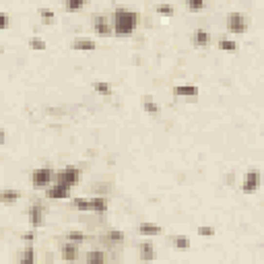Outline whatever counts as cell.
Listing matches in <instances>:
<instances>
[{
  "label": "cell",
  "mask_w": 264,
  "mask_h": 264,
  "mask_svg": "<svg viewBox=\"0 0 264 264\" xmlns=\"http://www.w3.org/2000/svg\"><path fill=\"white\" fill-rule=\"evenodd\" d=\"M143 110L149 113V116H157V113H159V105H157V101L151 97V95H145L143 97Z\"/></svg>",
  "instance_id": "obj_19"
},
{
  "label": "cell",
  "mask_w": 264,
  "mask_h": 264,
  "mask_svg": "<svg viewBox=\"0 0 264 264\" xmlns=\"http://www.w3.org/2000/svg\"><path fill=\"white\" fill-rule=\"evenodd\" d=\"M205 6H207V0H186V8L190 13H200L205 11Z\"/></svg>",
  "instance_id": "obj_25"
},
{
  "label": "cell",
  "mask_w": 264,
  "mask_h": 264,
  "mask_svg": "<svg viewBox=\"0 0 264 264\" xmlns=\"http://www.w3.org/2000/svg\"><path fill=\"white\" fill-rule=\"evenodd\" d=\"M155 245L153 242H143V244H138V258L140 260H155Z\"/></svg>",
  "instance_id": "obj_14"
},
{
  "label": "cell",
  "mask_w": 264,
  "mask_h": 264,
  "mask_svg": "<svg viewBox=\"0 0 264 264\" xmlns=\"http://www.w3.org/2000/svg\"><path fill=\"white\" fill-rule=\"evenodd\" d=\"M219 50H223V52H227V54H235L237 52V43L233 41V39H227V38H223V39H219Z\"/></svg>",
  "instance_id": "obj_23"
},
{
  "label": "cell",
  "mask_w": 264,
  "mask_h": 264,
  "mask_svg": "<svg viewBox=\"0 0 264 264\" xmlns=\"http://www.w3.org/2000/svg\"><path fill=\"white\" fill-rule=\"evenodd\" d=\"M173 95L175 97H184V99H192L198 95V87L196 85H175L173 87Z\"/></svg>",
  "instance_id": "obj_11"
},
{
  "label": "cell",
  "mask_w": 264,
  "mask_h": 264,
  "mask_svg": "<svg viewBox=\"0 0 264 264\" xmlns=\"http://www.w3.org/2000/svg\"><path fill=\"white\" fill-rule=\"evenodd\" d=\"M73 50H76V52H93V50H97V43H95L93 39H89V38H76L73 41Z\"/></svg>",
  "instance_id": "obj_15"
},
{
  "label": "cell",
  "mask_w": 264,
  "mask_h": 264,
  "mask_svg": "<svg viewBox=\"0 0 264 264\" xmlns=\"http://www.w3.org/2000/svg\"><path fill=\"white\" fill-rule=\"evenodd\" d=\"M38 15H39L41 25H46V27H50V25H56V13L52 11V8H39Z\"/></svg>",
  "instance_id": "obj_16"
},
{
  "label": "cell",
  "mask_w": 264,
  "mask_h": 264,
  "mask_svg": "<svg viewBox=\"0 0 264 264\" xmlns=\"http://www.w3.org/2000/svg\"><path fill=\"white\" fill-rule=\"evenodd\" d=\"M62 6L66 13H78L87 6V0H62Z\"/></svg>",
  "instance_id": "obj_18"
},
{
  "label": "cell",
  "mask_w": 264,
  "mask_h": 264,
  "mask_svg": "<svg viewBox=\"0 0 264 264\" xmlns=\"http://www.w3.org/2000/svg\"><path fill=\"white\" fill-rule=\"evenodd\" d=\"M23 240H25V242H35V233H25Z\"/></svg>",
  "instance_id": "obj_33"
},
{
  "label": "cell",
  "mask_w": 264,
  "mask_h": 264,
  "mask_svg": "<svg viewBox=\"0 0 264 264\" xmlns=\"http://www.w3.org/2000/svg\"><path fill=\"white\" fill-rule=\"evenodd\" d=\"M192 46L202 50V48H208L210 46V33L207 29H194L192 31Z\"/></svg>",
  "instance_id": "obj_10"
},
{
  "label": "cell",
  "mask_w": 264,
  "mask_h": 264,
  "mask_svg": "<svg viewBox=\"0 0 264 264\" xmlns=\"http://www.w3.org/2000/svg\"><path fill=\"white\" fill-rule=\"evenodd\" d=\"M27 46L31 50H35V52H43V50L48 48V43H46V39H41V38H29L27 39Z\"/></svg>",
  "instance_id": "obj_24"
},
{
  "label": "cell",
  "mask_w": 264,
  "mask_h": 264,
  "mask_svg": "<svg viewBox=\"0 0 264 264\" xmlns=\"http://www.w3.org/2000/svg\"><path fill=\"white\" fill-rule=\"evenodd\" d=\"M85 262H89V264H103L105 262V254L101 250H91V252L85 254Z\"/></svg>",
  "instance_id": "obj_20"
},
{
  "label": "cell",
  "mask_w": 264,
  "mask_h": 264,
  "mask_svg": "<svg viewBox=\"0 0 264 264\" xmlns=\"http://www.w3.org/2000/svg\"><path fill=\"white\" fill-rule=\"evenodd\" d=\"M112 27L116 38H128L138 27V13L128 11V8H116L112 13Z\"/></svg>",
  "instance_id": "obj_1"
},
{
  "label": "cell",
  "mask_w": 264,
  "mask_h": 264,
  "mask_svg": "<svg viewBox=\"0 0 264 264\" xmlns=\"http://www.w3.org/2000/svg\"><path fill=\"white\" fill-rule=\"evenodd\" d=\"M91 213L105 215V213H108V200L101 198V196H95V198H91Z\"/></svg>",
  "instance_id": "obj_17"
},
{
  "label": "cell",
  "mask_w": 264,
  "mask_h": 264,
  "mask_svg": "<svg viewBox=\"0 0 264 264\" xmlns=\"http://www.w3.org/2000/svg\"><path fill=\"white\" fill-rule=\"evenodd\" d=\"M21 198V192L19 190H13V188H4L0 192V202H2L4 207H13L17 205V200Z\"/></svg>",
  "instance_id": "obj_12"
},
{
  "label": "cell",
  "mask_w": 264,
  "mask_h": 264,
  "mask_svg": "<svg viewBox=\"0 0 264 264\" xmlns=\"http://www.w3.org/2000/svg\"><path fill=\"white\" fill-rule=\"evenodd\" d=\"M262 184V175L258 170H250L244 173V180H242V192L244 194H254V192H258Z\"/></svg>",
  "instance_id": "obj_4"
},
{
  "label": "cell",
  "mask_w": 264,
  "mask_h": 264,
  "mask_svg": "<svg viewBox=\"0 0 264 264\" xmlns=\"http://www.w3.org/2000/svg\"><path fill=\"white\" fill-rule=\"evenodd\" d=\"M66 240H70V242H76V244H83V242H87V235H85L83 231H68Z\"/></svg>",
  "instance_id": "obj_30"
},
{
  "label": "cell",
  "mask_w": 264,
  "mask_h": 264,
  "mask_svg": "<svg viewBox=\"0 0 264 264\" xmlns=\"http://www.w3.org/2000/svg\"><path fill=\"white\" fill-rule=\"evenodd\" d=\"M93 31L99 35V38H112L113 35V27H112V21H108L103 15H93Z\"/></svg>",
  "instance_id": "obj_6"
},
{
  "label": "cell",
  "mask_w": 264,
  "mask_h": 264,
  "mask_svg": "<svg viewBox=\"0 0 264 264\" xmlns=\"http://www.w3.org/2000/svg\"><path fill=\"white\" fill-rule=\"evenodd\" d=\"M161 227L157 225V223H149V221H145V223H140L138 225V233L143 235V237H157V235H161Z\"/></svg>",
  "instance_id": "obj_13"
},
{
  "label": "cell",
  "mask_w": 264,
  "mask_h": 264,
  "mask_svg": "<svg viewBox=\"0 0 264 264\" xmlns=\"http://www.w3.org/2000/svg\"><path fill=\"white\" fill-rule=\"evenodd\" d=\"M196 231L202 237H215V227H210V225H198Z\"/></svg>",
  "instance_id": "obj_31"
},
{
  "label": "cell",
  "mask_w": 264,
  "mask_h": 264,
  "mask_svg": "<svg viewBox=\"0 0 264 264\" xmlns=\"http://www.w3.org/2000/svg\"><path fill=\"white\" fill-rule=\"evenodd\" d=\"M173 248L178 252H188L190 250V240L186 235H175L173 237Z\"/></svg>",
  "instance_id": "obj_22"
},
{
  "label": "cell",
  "mask_w": 264,
  "mask_h": 264,
  "mask_svg": "<svg viewBox=\"0 0 264 264\" xmlns=\"http://www.w3.org/2000/svg\"><path fill=\"white\" fill-rule=\"evenodd\" d=\"M27 221L33 229L43 225V207L41 205H31L29 210H27Z\"/></svg>",
  "instance_id": "obj_9"
},
{
  "label": "cell",
  "mask_w": 264,
  "mask_h": 264,
  "mask_svg": "<svg viewBox=\"0 0 264 264\" xmlns=\"http://www.w3.org/2000/svg\"><path fill=\"white\" fill-rule=\"evenodd\" d=\"M70 190H73V188L64 186V184L54 182L50 188H46V198H50V200H64V198H70Z\"/></svg>",
  "instance_id": "obj_7"
},
{
  "label": "cell",
  "mask_w": 264,
  "mask_h": 264,
  "mask_svg": "<svg viewBox=\"0 0 264 264\" xmlns=\"http://www.w3.org/2000/svg\"><path fill=\"white\" fill-rule=\"evenodd\" d=\"M75 208L83 210V213L91 210V198H75Z\"/></svg>",
  "instance_id": "obj_29"
},
{
  "label": "cell",
  "mask_w": 264,
  "mask_h": 264,
  "mask_svg": "<svg viewBox=\"0 0 264 264\" xmlns=\"http://www.w3.org/2000/svg\"><path fill=\"white\" fill-rule=\"evenodd\" d=\"M78 180H81V171H78L76 167H62V170L56 171V182L64 184L68 188H75Z\"/></svg>",
  "instance_id": "obj_5"
},
{
  "label": "cell",
  "mask_w": 264,
  "mask_h": 264,
  "mask_svg": "<svg viewBox=\"0 0 264 264\" xmlns=\"http://www.w3.org/2000/svg\"><path fill=\"white\" fill-rule=\"evenodd\" d=\"M91 87H93L95 93L103 95V97H110V95H112V87H110V83H105V81H93Z\"/></svg>",
  "instance_id": "obj_21"
},
{
  "label": "cell",
  "mask_w": 264,
  "mask_h": 264,
  "mask_svg": "<svg viewBox=\"0 0 264 264\" xmlns=\"http://www.w3.org/2000/svg\"><path fill=\"white\" fill-rule=\"evenodd\" d=\"M35 260H38V256H35L33 245H27V248L23 250V254H21V262H23V264H31V262H35Z\"/></svg>",
  "instance_id": "obj_26"
},
{
  "label": "cell",
  "mask_w": 264,
  "mask_h": 264,
  "mask_svg": "<svg viewBox=\"0 0 264 264\" xmlns=\"http://www.w3.org/2000/svg\"><path fill=\"white\" fill-rule=\"evenodd\" d=\"M81 252H78V244L76 242H70L66 240V244L60 245V258L66 260V262H76Z\"/></svg>",
  "instance_id": "obj_8"
},
{
  "label": "cell",
  "mask_w": 264,
  "mask_h": 264,
  "mask_svg": "<svg viewBox=\"0 0 264 264\" xmlns=\"http://www.w3.org/2000/svg\"><path fill=\"white\" fill-rule=\"evenodd\" d=\"M225 27H227V31L233 33V35H242L245 29H248V19H245L244 13H237V11L227 13V17H225Z\"/></svg>",
  "instance_id": "obj_3"
},
{
  "label": "cell",
  "mask_w": 264,
  "mask_h": 264,
  "mask_svg": "<svg viewBox=\"0 0 264 264\" xmlns=\"http://www.w3.org/2000/svg\"><path fill=\"white\" fill-rule=\"evenodd\" d=\"M0 29H2V31L8 29V13L6 11L0 13Z\"/></svg>",
  "instance_id": "obj_32"
},
{
  "label": "cell",
  "mask_w": 264,
  "mask_h": 264,
  "mask_svg": "<svg viewBox=\"0 0 264 264\" xmlns=\"http://www.w3.org/2000/svg\"><path fill=\"white\" fill-rule=\"evenodd\" d=\"M105 237H108V242H112V244H122L124 242V233H122L120 229H110Z\"/></svg>",
  "instance_id": "obj_28"
},
{
  "label": "cell",
  "mask_w": 264,
  "mask_h": 264,
  "mask_svg": "<svg viewBox=\"0 0 264 264\" xmlns=\"http://www.w3.org/2000/svg\"><path fill=\"white\" fill-rule=\"evenodd\" d=\"M56 182V171L52 167H38L29 173V184L35 190H46Z\"/></svg>",
  "instance_id": "obj_2"
},
{
  "label": "cell",
  "mask_w": 264,
  "mask_h": 264,
  "mask_svg": "<svg viewBox=\"0 0 264 264\" xmlns=\"http://www.w3.org/2000/svg\"><path fill=\"white\" fill-rule=\"evenodd\" d=\"M155 11H157V15H161V17H173V6L171 4H165V2H161V4H157L155 6Z\"/></svg>",
  "instance_id": "obj_27"
}]
</instances>
